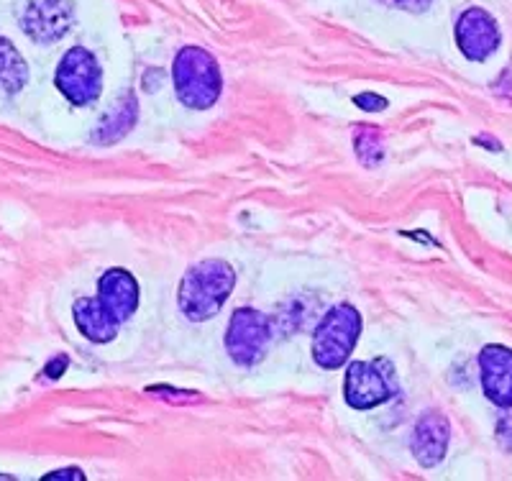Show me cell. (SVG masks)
<instances>
[{
	"instance_id": "6da1fadb",
	"label": "cell",
	"mask_w": 512,
	"mask_h": 481,
	"mask_svg": "<svg viewBox=\"0 0 512 481\" xmlns=\"http://www.w3.org/2000/svg\"><path fill=\"white\" fill-rule=\"evenodd\" d=\"M236 287V269L223 259H205L192 264L180 282L177 302L187 320L203 323L216 318Z\"/></svg>"
},
{
	"instance_id": "7a4b0ae2",
	"label": "cell",
	"mask_w": 512,
	"mask_h": 481,
	"mask_svg": "<svg viewBox=\"0 0 512 481\" xmlns=\"http://www.w3.org/2000/svg\"><path fill=\"white\" fill-rule=\"evenodd\" d=\"M172 82L182 105L192 111H205L216 105L223 90L221 67L216 57L203 47H182L172 64Z\"/></svg>"
},
{
	"instance_id": "3957f363",
	"label": "cell",
	"mask_w": 512,
	"mask_h": 481,
	"mask_svg": "<svg viewBox=\"0 0 512 481\" xmlns=\"http://www.w3.org/2000/svg\"><path fill=\"white\" fill-rule=\"evenodd\" d=\"M361 336V313L349 305L338 302L320 318L313 333V359L320 369H338L349 361L351 351Z\"/></svg>"
},
{
	"instance_id": "277c9868",
	"label": "cell",
	"mask_w": 512,
	"mask_h": 481,
	"mask_svg": "<svg viewBox=\"0 0 512 481\" xmlns=\"http://www.w3.org/2000/svg\"><path fill=\"white\" fill-rule=\"evenodd\" d=\"M395 366L387 359L351 361L346 369L344 397L354 410H372L397 395Z\"/></svg>"
},
{
	"instance_id": "5b68a950",
	"label": "cell",
	"mask_w": 512,
	"mask_h": 481,
	"mask_svg": "<svg viewBox=\"0 0 512 481\" xmlns=\"http://www.w3.org/2000/svg\"><path fill=\"white\" fill-rule=\"evenodd\" d=\"M54 85L72 105H90L100 98L103 72L95 54L85 47H72L57 64Z\"/></svg>"
},
{
	"instance_id": "8992f818",
	"label": "cell",
	"mask_w": 512,
	"mask_h": 481,
	"mask_svg": "<svg viewBox=\"0 0 512 481\" xmlns=\"http://www.w3.org/2000/svg\"><path fill=\"white\" fill-rule=\"evenodd\" d=\"M272 343V323L254 308H241L233 313L226 331V351L239 366H254L264 359Z\"/></svg>"
},
{
	"instance_id": "52a82bcc",
	"label": "cell",
	"mask_w": 512,
	"mask_h": 481,
	"mask_svg": "<svg viewBox=\"0 0 512 481\" xmlns=\"http://www.w3.org/2000/svg\"><path fill=\"white\" fill-rule=\"evenodd\" d=\"M21 29L39 44L62 39L75 24V8L70 0H34L18 16Z\"/></svg>"
},
{
	"instance_id": "ba28073f",
	"label": "cell",
	"mask_w": 512,
	"mask_h": 481,
	"mask_svg": "<svg viewBox=\"0 0 512 481\" xmlns=\"http://www.w3.org/2000/svg\"><path fill=\"white\" fill-rule=\"evenodd\" d=\"M500 41L502 34L497 29V21L484 8H469L456 21V47L472 62L492 57L500 47Z\"/></svg>"
},
{
	"instance_id": "9c48e42d",
	"label": "cell",
	"mask_w": 512,
	"mask_h": 481,
	"mask_svg": "<svg viewBox=\"0 0 512 481\" xmlns=\"http://www.w3.org/2000/svg\"><path fill=\"white\" fill-rule=\"evenodd\" d=\"M448 441H451V425L448 418L438 410L423 412L413 428V438H410V448L420 466L433 469L446 458Z\"/></svg>"
},
{
	"instance_id": "30bf717a",
	"label": "cell",
	"mask_w": 512,
	"mask_h": 481,
	"mask_svg": "<svg viewBox=\"0 0 512 481\" xmlns=\"http://www.w3.org/2000/svg\"><path fill=\"white\" fill-rule=\"evenodd\" d=\"M479 374L487 400L497 407H512V348L489 343L479 354Z\"/></svg>"
},
{
	"instance_id": "8fae6325",
	"label": "cell",
	"mask_w": 512,
	"mask_h": 481,
	"mask_svg": "<svg viewBox=\"0 0 512 481\" xmlns=\"http://www.w3.org/2000/svg\"><path fill=\"white\" fill-rule=\"evenodd\" d=\"M98 300L118 323H126L139 308V284L134 274L126 269H108L98 282Z\"/></svg>"
},
{
	"instance_id": "7c38bea8",
	"label": "cell",
	"mask_w": 512,
	"mask_h": 481,
	"mask_svg": "<svg viewBox=\"0 0 512 481\" xmlns=\"http://www.w3.org/2000/svg\"><path fill=\"white\" fill-rule=\"evenodd\" d=\"M72 318H75L77 331L88 338L90 343H111L118 336V323L108 310L103 308V302L98 297H80L72 305Z\"/></svg>"
},
{
	"instance_id": "4fadbf2b",
	"label": "cell",
	"mask_w": 512,
	"mask_h": 481,
	"mask_svg": "<svg viewBox=\"0 0 512 481\" xmlns=\"http://www.w3.org/2000/svg\"><path fill=\"white\" fill-rule=\"evenodd\" d=\"M136 118H139V103H136V98L131 93L121 95V100L98 121V126L93 131V141L100 146L121 141L123 136L131 134V128L136 126Z\"/></svg>"
},
{
	"instance_id": "5bb4252c",
	"label": "cell",
	"mask_w": 512,
	"mask_h": 481,
	"mask_svg": "<svg viewBox=\"0 0 512 481\" xmlns=\"http://www.w3.org/2000/svg\"><path fill=\"white\" fill-rule=\"evenodd\" d=\"M29 80V64L18 54L11 41L0 36V90L16 95Z\"/></svg>"
},
{
	"instance_id": "9a60e30c",
	"label": "cell",
	"mask_w": 512,
	"mask_h": 481,
	"mask_svg": "<svg viewBox=\"0 0 512 481\" xmlns=\"http://www.w3.org/2000/svg\"><path fill=\"white\" fill-rule=\"evenodd\" d=\"M354 151L364 167H379L384 162V134L377 126L361 123L354 128Z\"/></svg>"
},
{
	"instance_id": "2e32d148",
	"label": "cell",
	"mask_w": 512,
	"mask_h": 481,
	"mask_svg": "<svg viewBox=\"0 0 512 481\" xmlns=\"http://www.w3.org/2000/svg\"><path fill=\"white\" fill-rule=\"evenodd\" d=\"M354 105H359L361 111H367V113H379L387 108V100L379 98V95L374 93H361L354 98Z\"/></svg>"
},
{
	"instance_id": "e0dca14e",
	"label": "cell",
	"mask_w": 512,
	"mask_h": 481,
	"mask_svg": "<svg viewBox=\"0 0 512 481\" xmlns=\"http://www.w3.org/2000/svg\"><path fill=\"white\" fill-rule=\"evenodd\" d=\"M497 438H500L502 446L512 451V412H507L505 418L500 420V425H497Z\"/></svg>"
},
{
	"instance_id": "ac0fdd59",
	"label": "cell",
	"mask_w": 512,
	"mask_h": 481,
	"mask_svg": "<svg viewBox=\"0 0 512 481\" xmlns=\"http://www.w3.org/2000/svg\"><path fill=\"white\" fill-rule=\"evenodd\" d=\"M387 3H390V6H397V8H405V11L420 13L431 6L433 0H387Z\"/></svg>"
},
{
	"instance_id": "d6986e66",
	"label": "cell",
	"mask_w": 512,
	"mask_h": 481,
	"mask_svg": "<svg viewBox=\"0 0 512 481\" xmlns=\"http://www.w3.org/2000/svg\"><path fill=\"white\" fill-rule=\"evenodd\" d=\"M44 479H85V474H82L80 469H59V471H52V474H47Z\"/></svg>"
},
{
	"instance_id": "ffe728a7",
	"label": "cell",
	"mask_w": 512,
	"mask_h": 481,
	"mask_svg": "<svg viewBox=\"0 0 512 481\" xmlns=\"http://www.w3.org/2000/svg\"><path fill=\"white\" fill-rule=\"evenodd\" d=\"M64 369H67V356H57V364H49L47 366V374H49V377H52V379H59V377H62V371Z\"/></svg>"
}]
</instances>
